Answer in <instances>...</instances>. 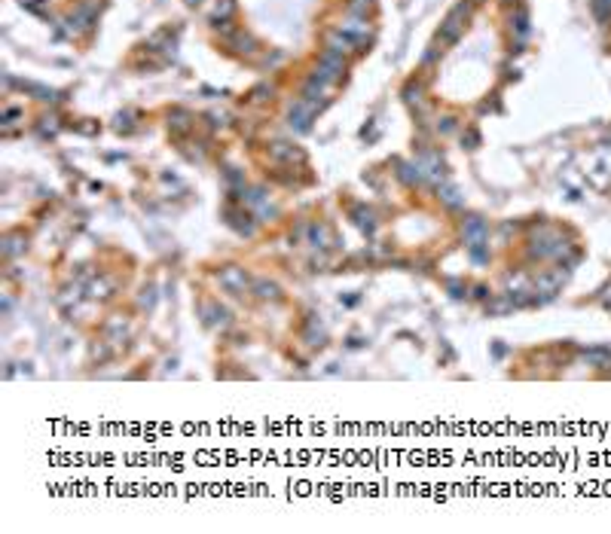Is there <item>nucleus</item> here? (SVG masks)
Masks as SVG:
<instances>
[{
  "label": "nucleus",
  "mask_w": 611,
  "mask_h": 534,
  "mask_svg": "<svg viewBox=\"0 0 611 534\" xmlns=\"http://www.w3.org/2000/svg\"><path fill=\"white\" fill-rule=\"evenodd\" d=\"M245 269H226L223 275H220V284H223V287H230V290H241L245 287Z\"/></svg>",
  "instance_id": "obj_1"
},
{
  "label": "nucleus",
  "mask_w": 611,
  "mask_h": 534,
  "mask_svg": "<svg viewBox=\"0 0 611 534\" xmlns=\"http://www.w3.org/2000/svg\"><path fill=\"white\" fill-rule=\"evenodd\" d=\"M465 232H468V238L474 241V245H480V238L483 235H486V223H483V220H468V226H465Z\"/></svg>",
  "instance_id": "obj_2"
},
{
  "label": "nucleus",
  "mask_w": 611,
  "mask_h": 534,
  "mask_svg": "<svg viewBox=\"0 0 611 534\" xmlns=\"http://www.w3.org/2000/svg\"><path fill=\"white\" fill-rule=\"evenodd\" d=\"M257 290H260V296H279V290H275L272 284H257Z\"/></svg>",
  "instance_id": "obj_3"
}]
</instances>
